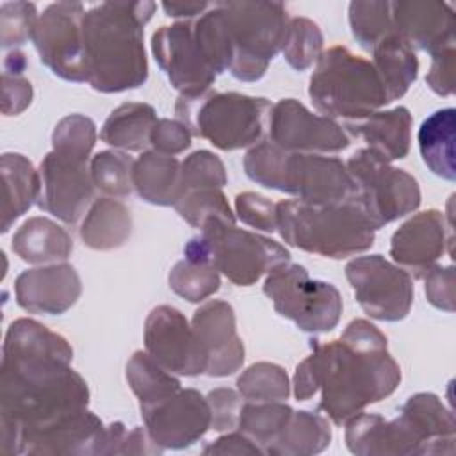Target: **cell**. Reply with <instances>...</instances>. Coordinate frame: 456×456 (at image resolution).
Segmentation results:
<instances>
[{"instance_id":"ffe728a7","label":"cell","mask_w":456,"mask_h":456,"mask_svg":"<svg viewBox=\"0 0 456 456\" xmlns=\"http://www.w3.org/2000/svg\"><path fill=\"white\" fill-rule=\"evenodd\" d=\"M449 237H452V223L445 221L444 212L436 208L417 212L394 232L390 256L410 276L422 278L436 265L447 244L451 251Z\"/></svg>"},{"instance_id":"2e32d148","label":"cell","mask_w":456,"mask_h":456,"mask_svg":"<svg viewBox=\"0 0 456 456\" xmlns=\"http://www.w3.org/2000/svg\"><path fill=\"white\" fill-rule=\"evenodd\" d=\"M144 351L175 376L205 374V354L185 315L169 305L155 306L144 321Z\"/></svg>"},{"instance_id":"5b68a950","label":"cell","mask_w":456,"mask_h":456,"mask_svg":"<svg viewBox=\"0 0 456 456\" xmlns=\"http://www.w3.org/2000/svg\"><path fill=\"white\" fill-rule=\"evenodd\" d=\"M276 232L292 248L326 258H347L370 249L376 230L353 203L314 205L299 200L276 203Z\"/></svg>"},{"instance_id":"681fc988","label":"cell","mask_w":456,"mask_h":456,"mask_svg":"<svg viewBox=\"0 0 456 456\" xmlns=\"http://www.w3.org/2000/svg\"><path fill=\"white\" fill-rule=\"evenodd\" d=\"M207 403L210 406V429L226 433L239 426V417L242 410V395L239 390L219 387L207 394Z\"/></svg>"},{"instance_id":"8fae6325","label":"cell","mask_w":456,"mask_h":456,"mask_svg":"<svg viewBox=\"0 0 456 456\" xmlns=\"http://www.w3.org/2000/svg\"><path fill=\"white\" fill-rule=\"evenodd\" d=\"M262 290L274 310L305 333H328L340 321L344 303L338 289L312 280L303 265L290 260L265 274Z\"/></svg>"},{"instance_id":"83f0119b","label":"cell","mask_w":456,"mask_h":456,"mask_svg":"<svg viewBox=\"0 0 456 456\" xmlns=\"http://www.w3.org/2000/svg\"><path fill=\"white\" fill-rule=\"evenodd\" d=\"M11 248L27 264L48 265L66 262L73 251V240L55 221L34 216L14 232Z\"/></svg>"},{"instance_id":"60d3db41","label":"cell","mask_w":456,"mask_h":456,"mask_svg":"<svg viewBox=\"0 0 456 456\" xmlns=\"http://www.w3.org/2000/svg\"><path fill=\"white\" fill-rule=\"evenodd\" d=\"M169 289L189 303H203L221 287L219 273L205 264L183 258L176 262L167 276Z\"/></svg>"},{"instance_id":"7a4b0ae2","label":"cell","mask_w":456,"mask_h":456,"mask_svg":"<svg viewBox=\"0 0 456 456\" xmlns=\"http://www.w3.org/2000/svg\"><path fill=\"white\" fill-rule=\"evenodd\" d=\"M89 387L62 362L0 363V454L18 456L20 438L61 417L86 410Z\"/></svg>"},{"instance_id":"f5cc1de1","label":"cell","mask_w":456,"mask_h":456,"mask_svg":"<svg viewBox=\"0 0 456 456\" xmlns=\"http://www.w3.org/2000/svg\"><path fill=\"white\" fill-rule=\"evenodd\" d=\"M426 82L438 96H451L454 93V43L431 53Z\"/></svg>"},{"instance_id":"e0dca14e","label":"cell","mask_w":456,"mask_h":456,"mask_svg":"<svg viewBox=\"0 0 456 456\" xmlns=\"http://www.w3.org/2000/svg\"><path fill=\"white\" fill-rule=\"evenodd\" d=\"M151 52L159 68L180 94H200L210 89L217 78L194 37L191 20L155 30Z\"/></svg>"},{"instance_id":"d6986e66","label":"cell","mask_w":456,"mask_h":456,"mask_svg":"<svg viewBox=\"0 0 456 456\" xmlns=\"http://www.w3.org/2000/svg\"><path fill=\"white\" fill-rule=\"evenodd\" d=\"M192 331L205 354V374L226 378L244 363V342L237 335L235 312L223 299L205 301L191 319Z\"/></svg>"},{"instance_id":"603a6c76","label":"cell","mask_w":456,"mask_h":456,"mask_svg":"<svg viewBox=\"0 0 456 456\" xmlns=\"http://www.w3.org/2000/svg\"><path fill=\"white\" fill-rule=\"evenodd\" d=\"M80 294L82 280L66 262L27 269L14 281L16 303L30 314L61 315L78 301Z\"/></svg>"},{"instance_id":"4fadbf2b","label":"cell","mask_w":456,"mask_h":456,"mask_svg":"<svg viewBox=\"0 0 456 456\" xmlns=\"http://www.w3.org/2000/svg\"><path fill=\"white\" fill-rule=\"evenodd\" d=\"M346 278L362 310L385 322L403 321L413 305V278L383 255L356 256L346 265Z\"/></svg>"},{"instance_id":"9c48e42d","label":"cell","mask_w":456,"mask_h":456,"mask_svg":"<svg viewBox=\"0 0 456 456\" xmlns=\"http://www.w3.org/2000/svg\"><path fill=\"white\" fill-rule=\"evenodd\" d=\"M232 45L230 73L240 82L260 80L281 52L289 14L280 2H217Z\"/></svg>"},{"instance_id":"ba28073f","label":"cell","mask_w":456,"mask_h":456,"mask_svg":"<svg viewBox=\"0 0 456 456\" xmlns=\"http://www.w3.org/2000/svg\"><path fill=\"white\" fill-rule=\"evenodd\" d=\"M183 255L212 265L237 287H249L290 260L289 249L280 242L219 219L207 221L200 235L183 246Z\"/></svg>"},{"instance_id":"74e56055","label":"cell","mask_w":456,"mask_h":456,"mask_svg":"<svg viewBox=\"0 0 456 456\" xmlns=\"http://www.w3.org/2000/svg\"><path fill=\"white\" fill-rule=\"evenodd\" d=\"M237 390L242 399L251 403L285 401L290 395L287 370L271 362H256L237 378Z\"/></svg>"},{"instance_id":"d6a6232c","label":"cell","mask_w":456,"mask_h":456,"mask_svg":"<svg viewBox=\"0 0 456 456\" xmlns=\"http://www.w3.org/2000/svg\"><path fill=\"white\" fill-rule=\"evenodd\" d=\"M372 66L383 84L388 103L403 98L419 73L415 50L395 32L374 46Z\"/></svg>"},{"instance_id":"c3c4849f","label":"cell","mask_w":456,"mask_h":456,"mask_svg":"<svg viewBox=\"0 0 456 456\" xmlns=\"http://www.w3.org/2000/svg\"><path fill=\"white\" fill-rule=\"evenodd\" d=\"M235 214L244 224L260 232H276V203L258 192H240L235 196Z\"/></svg>"},{"instance_id":"30bf717a","label":"cell","mask_w":456,"mask_h":456,"mask_svg":"<svg viewBox=\"0 0 456 456\" xmlns=\"http://www.w3.org/2000/svg\"><path fill=\"white\" fill-rule=\"evenodd\" d=\"M346 167L354 185L351 201L363 212L374 230L419 208V182L372 150H356L347 159Z\"/></svg>"},{"instance_id":"6da1fadb","label":"cell","mask_w":456,"mask_h":456,"mask_svg":"<svg viewBox=\"0 0 456 456\" xmlns=\"http://www.w3.org/2000/svg\"><path fill=\"white\" fill-rule=\"evenodd\" d=\"M310 354L321 390L319 406L337 426L392 395L401 383V367L388 353L387 337L369 324L351 326L328 344L314 340Z\"/></svg>"},{"instance_id":"11a10c76","label":"cell","mask_w":456,"mask_h":456,"mask_svg":"<svg viewBox=\"0 0 456 456\" xmlns=\"http://www.w3.org/2000/svg\"><path fill=\"white\" fill-rule=\"evenodd\" d=\"M212 4L208 2H162L166 16L176 18L180 21H189L201 16Z\"/></svg>"},{"instance_id":"7c38bea8","label":"cell","mask_w":456,"mask_h":456,"mask_svg":"<svg viewBox=\"0 0 456 456\" xmlns=\"http://www.w3.org/2000/svg\"><path fill=\"white\" fill-rule=\"evenodd\" d=\"M80 2H55L39 14L30 41L39 61L59 78L87 82V57L84 43V14Z\"/></svg>"},{"instance_id":"3957f363","label":"cell","mask_w":456,"mask_h":456,"mask_svg":"<svg viewBox=\"0 0 456 456\" xmlns=\"http://www.w3.org/2000/svg\"><path fill=\"white\" fill-rule=\"evenodd\" d=\"M155 2H102L84 14L87 84L100 93L137 89L148 80L144 27Z\"/></svg>"},{"instance_id":"bcb514c9","label":"cell","mask_w":456,"mask_h":456,"mask_svg":"<svg viewBox=\"0 0 456 456\" xmlns=\"http://www.w3.org/2000/svg\"><path fill=\"white\" fill-rule=\"evenodd\" d=\"M164 449L159 447L146 428L135 426L128 429L123 422H112L105 426L102 438L100 454H160Z\"/></svg>"},{"instance_id":"ab89813d","label":"cell","mask_w":456,"mask_h":456,"mask_svg":"<svg viewBox=\"0 0 456 456\" xmlns=\"http://www.w3.org/2000/svg\"><path fill=\"white\" fill-rule=\"evenodd\" d=\"M322 32L315 21L305 16L290 18L287 23L281 53L296 71L312 68L322 53Z\"/></svg>"},{"instance_id":"4dcf8cb0","label":"cell","mask_w":456,"mask_h":456,"mask_svg":"<svg viewBox=\"0 0 456 456\" xmlns=\"http://www.w3.org/2000/svg\"><path fill=\"white\" fill-rule=\"evenodd\" d=\"M4 201H2V233L37 201L39 171L21 153H4L0 159Z\"/></svg>"},{"instance_id":"f6af8a7d","label":"cell","mask_w":456,"mask_h":456,"mask_svg":"<svg viewBox=\"0 0 456 456\" xmlns=\"http://www.w3.org/2000/svg\"><path fill=\"white\" fill-rule=\"evenodd\" d=\"M39 14L30 2H4L0 5V43L2 48L18 50L32 37Z\"/></svg>"},{"instance_id":"7dc6e473","label":"cell","mask_w":456,"mask_h":456,"mask_svg":"<svg viewBox=\"0 0 456 456\" xmlns=\"http://www.w3.org/2000/svg\"><path fill=\"white\" fill-rule=\"evenodd\" d=\"M25 66L18 62H4L2 73V112L5 116L21 114L32 102V84L23 77Z\"/></svg>"},{"instance_id":"44dd1931","label":"cell","mask_w":456,"mask_h":456,"mask_svg":"<svg viewBox=\"0 0 456 456\" xmlns=\"http://www.w3.org/2000/svg\"><path fill=\"white\" fill-rule=\"evenodd\" d=\"M105 424L87 408L61 417L20 438V454L96 456L100 454Z\"/></svg>"},{"instance_id":"ac0fdd59","label":"cell","mask_w":456,"mask_h":456,"mask_svg":"<svg viewBox=\"0 0 456 456\" xmlns=\"http://www.w3.org/2000/svg\"><path fill=\"white\" fill-rule=\"evenodd\" d=\"M139 410L148 435L162 449H185L210 429V406L194 388H180Z\"/></svg>"},{"instance_id":"8992f818","label":"cell","mask_w":456,"mask_h":456,"mask_svg":"<svg viewBox=\"0 0 456 456\" xmlns=\"http://www.w3.org/2000/svg\"><path fill=\"white\" fill-rule=\"evenodd\" d=\"M271 105L267 98L207 89L200 94H180L175 114L191 135L205 139L223 151H233L262 142L267 134Z\"/></svg>"},{"instance_id":"7402d4cb","label":"cell","mask_w":456,"mask_h":456,"mask_svg":"<svg viewBox=\"0 0 456 456\" xmlns=\"http://www.w3.org/2000/svg\"><path fill=\"white\" fill-rule=\"evenodd\" d=\"M395 420L408 436L413 447V454H454V413L442 403L436 394H413L399 408Z\"/></svg>"},{"instance_id":"cb8c5ba5","label":"cell","mask_w":456,"mask_h":456,"mask_svg":"<svg viewBox=\"0 0 456 456\" xmlns=\"http://www.w3.org/2000/svg\"><path fill=\"white\" fill-rule=\"evenodd\" d=\"M394 32L413 50L436 52L454 43L456 18L449 4L438 0L390 2Z\"/></svg>"},{"instance_id":"5bb4252c","label":"cell","mask_w":456,"mask_h":456,"mask_svg":"<svg viewBox=\"0 0 456 456\" xmlns=\"http://www.w3.org/2000/svg\"><path fill=\"white\" fill-rule=\"evenodd\" d=\"M267 141L285 151L299 153H337L349 146L347 132L335 119L310 112L296 98L271 105Z\"/></svg>"},{"instance_id":"f1b7e54d","label":"cell","mask_w":456,"mask_h":456,"mask_svg":"<svg viewBox=\"0 0 456 456\" xmlns=\"http://www.w3.org/2000/svg\"><path fill=\"white\" fill-rule=\"evenodd\" d=\"M78 235L82 242L96 251L121 248L132 235L130 208L116 198H98L82 217Z\"/></svg>"},{"instance_id":"e575fe53","label":"cell","mask_w":456,"mask_h":456,"mask_svg":"<svg viewBox=\"0 0 456 456\" xmlns=\"http://www.w3.org/2000/svg\"><path fill=\"white\" fill-rule=\"evenodd\" d=\"M126 381L141 406L155 404L182 388L180 379L146 351H135L126 363Z\"/></svg>"},{"instance_id":"7bdbcfd3","label":"cell","mask_w":456,"mask_h":456,"mask_svg":"<svg viewBox=\"0 0 456 456\" xmlns=\"http://www.w3.org/2000/svg\"><path fill=\"white\" fill-rule=\"evenodd\" d=\"M96 142V125L84 114L64 116L52 132V150L78 160H91Z\"/></svg>"},{"instance_id":"816d5d0a","label":"cell","mask_w":456,"mask_h":456,"mask_svg":"<svg viewBox=\"0 0 456 456\" xmlns=\"http://www.w3.org/2000/svg\"><path fill=\"white\" fill-rule=\"evenodd\" d=\"M422 280L426 281L424 292L428 301L444 312H454V267L433 265Z\"/></svg>"},{"instance_id":"4316f807","label":"cell","mask_w":456,"mask_h":456,"mask_svg":"<svg viewBox=\"0 0 456 456\" xmlns=\"http://www.w3.org/2000/svg\"><path fill=\"white\" fill-rule=\"evenodd\" d=\"M134 191L159 207H175L183 196L182 162L173 155L146 150L134 164Z\"/></svg>"},{"instance_id":"8d00e7d4","label":"cell","mask_w":456,"mask_h":456,"mask_svg":"<svg viewBox=\"0 0 456 456\" xmlns=\"http://www.w3.org/2000/svg\"><path fill=\"white\" fill-rule=\"evenodd\" d=\"M135 160L121 150H103L91 157L89 169L94 187L109 198H125L134 191Z\"/></svg>"},{"instance_id":"f35d334b","label":"cell","mask_w":456,"mask_h":456,"mask_svg":"<svg viewBox=\"0 0 456 456\" xmlns=\"http://www.w3.org/2000/svg\"><path fill=\"white\" fill-rule=\"evenodd\" d=\"M349 27L356 43L372 52L374 46L394 34L390 2L387 0H370V2H351L349 4Z\"/></svg>"},{"instance_id":"277c9868","label":"cell","mask_w":456,"mask_h":456,"mask_svg":"<svg viewBox=\"0 0 456 456\" xmlns=\"http://www.w3.org/2000/svg\"><path fill=\"white\" fill-rule=\"evenodd\" d=\"M244 171L251 182L305 203H344L351 201L354 194L353 180L340 159L322 153L285 151L269 141L246 151Z\"/></svg>"},{"instance_id":"1f68e13d","label":"cell","mask_w":456,"mask_h":456,"mask_svg":"<svg viewBox=\"0 0 456 456\" xmlns=\"http://www.w3.org/2000/svg\"><path fill=\"white\" fill-rule=\"evenodd\" d=\"M157 123V112L150 103L126 102L116 107L100 128V139L121 151H146Z\"/></svg>"},{"instance_id":"52a82bcc","label":"cell","mask_w":456,"mask_h":456,"mask_svg":"<svg viewBox=\"0 0 456 456\" xmlns=\"http://www.w3.org/2000/svg\"><path fill=\"white\" fill-rule=\"evenodd\" d=\"M308 96L326 118L347 121L367 118L388 103L372 62L340 45L321 53L310 77Z\"/></svg>"},{"instance_id":"d4e9b609","label":"cell","mask_w":456,"mask_h":456,"mask_svg":"<svg viewBox=\"0 0 456 456\" xmlns=\"http://www.w3.org/2000/svg\"><path fill=\"white\" fill-rule=\"evenodd\" d=\"M71 360L73 349L69 342L45 324L27 317H20L9 324L2 346V362L71 363Z\"/></svg>"},{"instance_id":"836d02e7","label":"cell","mask_w":456,"mask_h":456,"mask_svg":"<svg viewBox=\"0 0 456 456\" xmlns=\"http://www.w3.org/2000/svg\"><path fill=\"white\" fill-rule=\"evenodd\" d=\"M331 442L328 417L299 410L292 411L285 428L269 447L271 456H312L322 452Z\"/></svg>"},{"instance_id":"ee69618b","label":"cell","mask_w":456,"mask_h":456,"mask_svg":"<svg viewBox=\"0 0 456 456\" xmlns=\"http://www.w3.org/2000/svg\"><path fill=\"white\" fill-rule=\"evenodd\" d=\"M228 182L223 160L208 151H192L182 162V187L183 194L198 189H223Z\"/></svg>"},{"instance_id":"d590c367","label":"cell","mask_w":456,"mask_h":456,"mask_svg":"<svg viewBox=\"0 0 456 456\" xmlns=\"http://www.w3.org/2000/svg\"><path fill=\"white\" fill-rule=\"evenodd\" d=\"M292 411L294 410L283 401H274V403L246 401L242 404L237 428L246 436H249L258 447H262L264 454H267L269 447L274 444V440L285 428Z\"/></svg>"},{"instance_id":"9a60e30c","label":"cell","mask_w":456,"mask_h":456,"mask_svg":"<svg viewBox=\"0 0 456 456\" xmlns=\"http://www.w3.org/2000/svg\"><path fill=\"white\" fill-rule=\"evenodd\" d=\"M37 207L66 224L77 223L94 201L89 162L48 151L39 164Z\"/></svg>"},{"instance_id":"f546056e","label":"cell","mask_w":456,"mask_h":456,"mask_svg":"<svg viewBox=\"0 0 456 456\" xmlns=\"http://www.w3.org/2000/svg\"><path fill=\"white\" fill-rule=\"evenodd\" d=\"M419 150L429 171L444 180L456 178V110L445 107L428 116L417 134Z\"/></svg>"},{"instance_id":"b9f144b4","label":"cell","mask_w":456,"mask_h":456,"mask_svg":"<svg viewBox=\"0 0 456 456\" xmlns=\"http://www.w3.org/2000/svg\"><path fill=\"white\" fill-rule=\"evenodd\" d=\"M175 210L183 221L198 230H201L210 219H219L228 224H235L237 221V216L221 189L189 191L178 200Z\"/></svg>"},{"instance_id":"484cf974","label":"cell","mask_w":456,"mask_h":456,"mask_svg":"<svg viewBox=\"0 0 456 456\" xmlns=\"http://www.w3.org/2000/svg\"><path fill=\"white\" fill-rule=\"evenodd\" d=\"M346 130L367 142V148L392 162L404 159L411 142V114L399 105L388 110H376L367 118L347 121Z\"/></svg>"},{"instance_id":"db71d44e","label":"cell","mask_w":456,"mask_h":456,"mask_svg":"<svg viewBox=\"0 0 456 456\" xmlns=\"http://www.w3.org/2000/svg\"><path fill=\"white\" fill-rule=\"evenodd\" d=\"M203 454H264L249 436L242 431H226L217 440L207 444L201 451Z\"/></svg>"},{"instance_id":"f907efd6","label":"cell","mask_w":456,"mask_h":456,"mask_svg":"<svg viewBox=\"0 0 456 456\" xmlns=\"http://www.w3.org/2000/svg\"><path fill=\"white\" fill-rule=\"evenodd\" d=\"M191 132L187 126L178 119L160 118L157 119L151 135H150V148L164 153V155H178L191 146Z\"/></svg>"}]
</instances>
